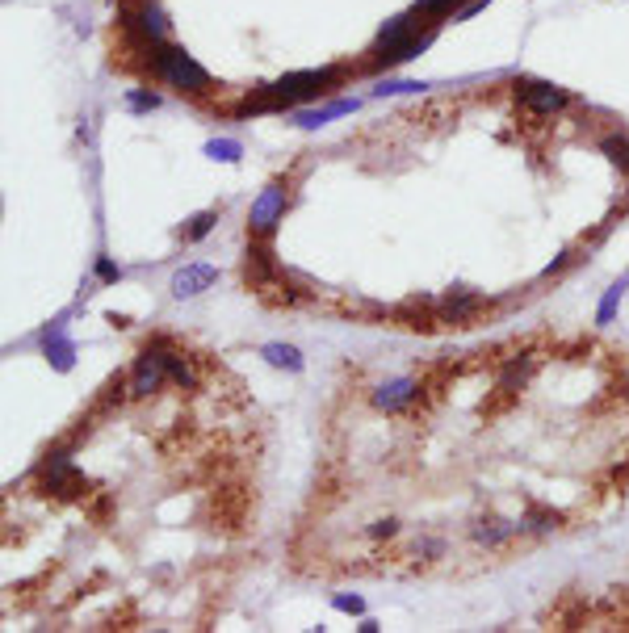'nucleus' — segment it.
<instances>
[{"instance_id": "1", "label": "nucleus", "mask_w": 629, "mask_h": 633, "mask_svg": "<svg viewBox=\"0 0 629 633\" xmlns=\"http://www.w3.org/2000/svg\"><path fill=\"white\" fill-rule=\"evenodd\" d=\"M151 71L164 84L180 88V93H210V71L197 63L193 55H185L180 46H168V42H151Z\"/></svg>"}, {"instance_id": "2", "label": "nucleus", "mask_w": 629, "mask_h": 633, "mask_svg": "<svg viewBox=\"0 0 629 633\" xmlns=\"http://www.w3.org/2000/svg\"><path fill=\"white\" fill-rule=\"evenodd\" d=\"M344 68H311V71H289L281 80L264 84L260 93L273 96L277 105H298V101H314L319 93H328L331 84H340Z\"/></svg>"}, {"instance_id": "3", "label": "nucleus", "mask_w": 629, "mask_h": 633, "mask_svg": "<svg viewBox=\"0 0 629 633\" xmlns=\"http://www.w3.org/2000/svg\"><path fill=\"white\" fill-rule=\"evenodd\" d=\"M286 202H289V193L286 185H264L260 189V197L252 202V210H247V222H252V231L256 235H273V227L281 222V214H286Z\"/></svg>"}, {"instance_id": "4", "label": "nucleus", "mask_w": 629, "mask_h": 633, "mask_svg": "<svg viewBox=\"0 0 629 633\" xmlns=\"http://www.w3.org/2000/svg\"><path fill=\"white\" fill-rule=\"evenodd\" d=\"M516 96L529 105L533 113H558V110H566L571 105V96L562 93L558 84H546V80H524V84H516Z\"/></svg>"}, {"instance_id": "5", "label": "nucleus", "mask_w": 629, "mask_h": 633, "mask_svg": "<svg viewBox=\"0 0 629 633\" xmlns=\"http://www.w3.org/2000/svg\"><path fill=\"white\" fill-rule=\"evenodd\" d=\"M164 353L160 348H147L143 357L135 361V378H130V395H138V399H147V395H155L160 390V382H164Z\"/></svg>"}, {"instance_id": "6", "label": "nucleus", "mask_w": 629, "mask_h": 633, "mask_svg": "<svg viewBox=\"0 0 629 633\" xmlns=\"http://www.w3.org/2000/svg\"><path fill=\"white\" fill-rule=\"evenodd\" d=\"M415 399H420V382H415V378H395V382L378 386L373 407H378V412H386V415H395V412H403V407H407V403H415Z\"/></svg>"}, {"instance_id": "7", "label": "nucleus", "mask_w": 629, "mask_h": 633, "mask_svg": "<svg viewBox=\"0 0 629 633\" xmlns=\"http://www.w3.org/2000/svg\"><path fill=\"white\" fill-rule=\"evenodd\" d=\"M482 298L479 294H465V289H453V294H445V298H440V323H457V328H462V323H470V319L479 315L482 311Z\"/></svg>"}, {"instance_id": "8", "label": "nucleus", "mask_w": 629, "mask_h": 633, "mask_svg": "<svg viewBox=\"0 0 629 633\" xmlns=\"http://www.w3.org/2000/svg\"><path fill=\"white\" fill-rule=\"evenodd\" d=\"M219 281V269L214 264H185L177 277H172V294L177 298H193V294H202Z\"/></svg>"}, {"instance_id": "9", "label": "nucleus", "mask_w": 629, "mask_h": 633, "mask_svg": "<svg viewBox=\"0 0 629 633\" xmlns=\"http://www.w3.org/2000/svg\"><path fill=\"white\" fill-rule=\"evenodd\" d=\"M529 524L524 521H482L479 529H474V541L479 546H504V541H512L516 533H524Z\"/></svg>"}, {"instance_id": "10", "label": "nucleus", "mask_w": 629, "mask_h": 633, "mask_svg": "<svg viewBox=\"0 0 629 633\" xmlns=\"http://www.w3.org/2000/svg\"><path fill=\"white\" fill-rule=\"evenodd\" d=\"M130 26L138 29V34H143V42H164V34H168V26H164V13H160V9H155V4H143V9H138L135 17H130Z\"/></svg>"}, {"instance_id": "11", "label": "nucleus", "mask_w": 629, "mask_h": 633, "mask_svg": "<svg viewBox=\"0 0 629 633\" xmlns=\"http://www.w3.org/2000/svg\"><path fill=\"white\" fill-rule=\"evenodd\" d=\"M46 357H51V365H55L59 373L71 370V361H76V348H71V340L63 336V328H51V336H46Z\"/></svg>"}, {"instance_id": "12", "label": "nucleus", "mask_w": 629, "mask_h": 633, "mask_svg": "<svg viewBox=\"0 0 629 633\" xmlns=\"http://www.w3.org/2000/svg\"><path fill=\"white\" fill-rule=\"evenodd\" d=\"M260 357L269 361V365H277V370H289V373L302 370V353L294 345H264L260 348Z\"/></svg>"}, {"instance_id": "13", "label": "nucleus", "mask_w": 629, "mask_h": 633, "mask_svg": "<svg viewBox=\"0 0 629 633\" xmlns=\"http://www.w3.org/2000/svg\"><path fill=\"white\" fill-rule=\"evenodd\" d=\"M205 155L219 160V164H235V160L244 155V147H239L235 138H210V143H205Z\"/></svg>"}, {"instance_id": "14", "label": "nucleus", "mask_w": 629, "mask_h": 633, "mask_svg": "<svg viewBox=\"0 0 629 633\" xmlns=\"http://www.w3.org/2000/svg\"><path fill=\"white\" fill-rule=\"evenodd\" d=\"M600 152L613 160L621 172H629V138H621V135H608V138H600Z\"/></svg>"}, {"instance_id": "15", "label": "nucleus", "mask_w": 629, "mask_h": 633, "mask_svg": "<svg viewBox=\"0 0 629 633\" xmlns=\"http://www.w3.org/2000/svg\"><path fill=\"white\" fill-rule=\"evenodd\" d=\"M214 222H219V214H214V210H202V214H193L189 227H185V239H189V244L205 239V235L214 231Z\"/></svg>"}, {"instance_id": "16", "label": "nucleus", "mask_w": 629, "mask_h": 633, "mask_svg": "<svg viewBox=\"0 0 629 633\" xmlns=\"http://www.w3.org/2000/svg\"><path fill=\"white\" fill-rule=\"evenodd\" d=\"M457 4H462V0H415V9H411V13H415V17H432V21H440V17H445V13H453Z\"/></svg>"}, {"instance_id": "17", "label": "nucleus", "mask_w": 629, "mask_h": 633, "mask_svg": "<svg viewBox=\"0 0 629 633\" xmlns=\"http://www.w3.org/2000/svg\"><path fill=\"white\" fill-rule=\"evenodd\" d=\"M164 370H168V378H172L177 386H185V390L193 386V370H189V361H185V357H177V353H164Z\"/></svg>"}, {"instance_id": "18", "label": "nucleus", "mask_w": 629, "mask_h": 633, "mask_svg": "<svg viewBox=\"0 0 629 633\" xmlns=\"http://www.w3.org/2000/svg\"><path fill=\"white\" fill-rule=\"evenodd\" d=\"M126 110H130V113L160 110V93H143V88H130V93H126Z\"/></svg>"}, {"instance_id": "19", "label": "nucleus", "mask_w": 629, "mask_h": 633, "mask_svg": "<svg viewBox=\"0 0 629 633\" xmlns=\"http://www.w3.org/2000/svg\"><path fill=\"white\" fill-rule=\"evenodd\" d=\"M625 286H629V277H621L616 286H608V294H604V303H600V323H613V315H616V303H621V294H625Z\"/></svg>"}, {"instance_id": "20", "label": "nucleus", "mask_w": 629, "mask_h": 633, "mask_svg": "<svg viewBox=\"0 0 629 633\" xmlns=\"http://www.w3.org/2000/svg\"><path fill=\"white\" fill-rule=\"evenodd\" d=\"M428 84L420 80H382L378 88H373V96H403V93H424Z\"/></svg>"}, {"instance_id": "21", "label": "nucleus", "mask_w": 629, "mask_h": 633, "mask_svg": "<svg viewBox=\"0 0 629 633\" xmlns=\"http://www.w3.org/2000/svg\"><path fill=\"white\" fill-rule=\"evenodd\" d=\"M294 122H298L302 130H319L323 122H331V110H328V105H323V110H302Z\"/></svg>"}, {"instance_id": "22", "label": "nucleus", "mask_w": 629, "mask_h": 633, "mask_svg": "<svg viewBox=\"0 0 629 633\" xmlns=\"http://www.w3.org/2000/svg\"><path fill=\"white\" fill-rule=\"evenodd\" d=\"M524 524H533V529H554L558 524V516L554 512H546V508H537V512H529V521Z\"/></svg>"}, {"instance_id": "23", "label": "nucleus", "mask_w": 629, "mask_h": 633, "mask_svg": "<svg viewBox=\"0 0 629 633\" xmlns=\"http://www.w3.org/2000/svg\"><path fill=\"white\" fill-rule=\"evenodd\" d=\"M395 533H398V521H390V516L370 524V537H395Z\"/></svg>"}, {"instance_id": "24", "label": "nucleus", "mask_w": 629, "mask_h": 633, "mask_svg": "<svg viewBox=\"0 0 629 633\" xmlns=\"http://www.w3.org/2000/svg\"><path fill=\"white\" fill-rule=\"evenodd\" d=\"M96 277H101V281H118V277H122V269H118L113 261H96Z\"/></svg>"}, {"instance_id": "25", "label": "nucleus", "mask_w": 629, "mask_h": 633, "mask_svg": "<svg viewBox=\"0 0 629 633\" xmlns=\"http://www.w3.org/2000/svg\"><path fill=\"white\" fill-rule=\"evenodd\" d=\"M336 608H340V612H353V617H356L365 604H361V596H336Z\"/></svg>"}, {"instance_id": "26", "label": "nucleus", "mask_w": 629, "mask_h": 633, "mask_svg": "<svg viewBox=\"0 0 629 633\" xmlns=\"http://www.w3.org/2000/svg\"><path fill=\"white\" fill-rule=\"evenodd\" d=\"M415 554H445V541H420Z\"/></svg>"}]
</instances>
